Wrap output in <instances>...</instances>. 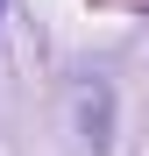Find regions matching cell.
I'll list each match as a JSON object with an SVG mask.
<instances>
[{
	"label": "cell",
	"instance_id": "6da1fadb",
	"mask_svg": "<svg viewBox=\"0 0 149 156\" xmlns=\"http://www.w3.org/2000/svg\"><path fill=\"white\" fill-rule=\"evenodd\" d=\"M107 121H114V92L107 85H92L85 92V135H92V149H107L114 135H107Z\"/></svg>",
	"mask_w": 149,
	"mask_h": 156
},
{
	"label": "cell",
	"instance_id": "7a4b0ae2",
	"mask_svg": "<svg viewBox=\"0 0 149 156\" xmlns=\"http://www.w3.org/2000/svg\"><path fill=\"white\" fill-rule=\"evenodd\" d=\"M0 14H7V0H0Z\"/></svg>",
	"mask_w": 149,
	"mask_h": 156
}]
</instances>
